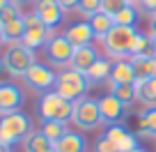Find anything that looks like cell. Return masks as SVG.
I'll use <instances>...</instances> for the list:
<instances>
[{
    "mask_svg": "<svg viewBox=\"0 0 156 152\" xmlns=\"http://www.w3.org/2000/svg\"><path fill=\"white\" fill-rule=\"evenodd\" d=\"M73 104L76 102H69L62 95H58L55 90H51V92L41 95V99L37 104V113H39V118H41V122H46V120L69 122L73 118Z\"/></svg>",
    "mask_w": 156,
    "mask_h": 152,
    "instance_id": "6da1fadb",
    "label": "cell"
},
{
    "mask_svg": "<svg viewBox=\"0 0 156 152\" xmlns=\"http://www.w3.org/2000/svg\"><path fill=\"white\" fill-rule=\"evenodd\" d=\"M32 132V120L30 115L16 111V113H7L0 115V143L5 145H16L19 141H25V136Z\"/></svg>",
    "mask_w": 156,
    "mask_h": 152,
    "instance_id": "7a4b0ae2",
    "label": "cell"
},
{
    "mask_svg": "<svg viewBox=\"0 0 156 152\" xmlns=\"http://www.w3.org/2000/svg\"><path fill=\"white\" fill-rule=\"evenodd\" d=\"M90 81L83 72H76L73 67H67L58 74V81H55V92L62 95L64 99L69 102H78V99H83L90 90Z\"/></svg>",
    "mask_w": 156,
    "mask_h": 152,
    "instance_id": "3957f363",
    "label": "cell"
},
{
    "mask_svg": "<svg viewBox=\"0 0 156 152\" xmlns=\"http://www.w3.org/2000/svg\"><path fill=\"white\" fill-rule=\"evenodd\" d=\"M136 37H138L136 28H131V25H115V28L103 37V46H106L108 55L124 60L126 55L131 58V49H133V44H136Z\"/></svg>",
    "mask_w": 156,
    "mask_h": 152,
    "instance_id": "277c9868",
    "label": "cell"
},
{
    "mask_svg": "<svg viewBox=\"0 0 156 152\" xmlns=\"http://www.w3.org/2000/svg\"><path fill=\"white\" fill-rule=\"evenodd\" d=\"M71 122L76 124L80 132H92L99 124H103L101 118V108H99V99H90L83 97L73 104V118Z\"/></svg>",
    "mask_w": 156,
    "mask_h": 152,
    "instance_id": "5b68a950",
    "label": "cell"
},
{
    "mask_svg": "<svg viewBox=\"0 0 156 152\" xmlns=\"http://www.w3.org/2000/svg\"><path fill=\"white\" fill-rule=\"evenodd\" d=\"M2 60H5L7 74H12V76H25V72L37 62L34 60V51H30L23 44H9Z\"/></svg>",
    "mask_w": 156,
    "mask_h": 152,
    "instance_id": "8992f818",
    "label": "cell"
},
{
    "mask_svg": "<svg viewBox=\"0 0 156 152\" xmlns=\"http://www.w3.org/2000/svg\"><path fill=\"white\" fill-rule=\"evenodd\" d=\"M23 21H25V35H23V39H21V44L28 46L30 51L39 49V46H46V42L51 39V32H53V30L46 28L44 21L39 19L34 12L23 14Z\"/></svg>",
    "mask_w": 156,
    "mask_h": 152,
    "instance_id": "52a82bcc",
    "label": "cell"
},
{
    "mask_svg": "<svg viewBox=\"0 0 156 152\" xmlns=\"http://www.w3.org/2000/svg\"><path fill=\"white\" fill-rule=\"evenodd\" d=\"M25 83L30 85L32 90H41V92H51V88L55 90V81H58V74L53 72L51 67L41 62H34L32 67L25 72Z\"/></svg>",
    "mask_w": 156,
    "mask_h": 152,
    "instance_id": "ba28073f",
    "label": "cell"
},
{
    "mask_svg": "<svg viewBox=\"0 0 156 152\" xmlns=\"http://www.w3.org/2000/svg\"><path fill=\"white\" fill-rule=\"evenodd\" d=\"M73 46L71 42L64 37V35H53L48 42H46V58L48 62L53 65H71V58H73Z\"/></svg>",
    "mask_w": 156,
    "mask_h": 152,
    "instance_id": "9c48e42d",
    "label": "cell"
},
{
    "mask_svg": "<svg viewBox=\"0 0 156 152\" xmlns=\"http://www.w3.org/2000/svg\"><path fill=\"white\" fill-rule=\"evenodd\" d=\"M34 14L44 21L48 30H55L64 19V9L58 0H37L34 2Z\"/></svg>",
    "mask_w": 156,
    "mask_h": 152,
    "instance_id": "30bf717a",
    "label": "cell"
},
{
    "mask_svg": "<svg viewBox=\"0 0 156 152\" xmlns=\"http://www.w3.org/2000/svg\"><path fill=\"white\" fill-rule=\"evenodd\" d=\"M99 108H101V118H103V122H106L108 127H110V124H119V120H122L124 113H126V106L112 92H108L106 97L99 99Z\"/></svg>",
    "mask_w": 156,
    "mask_h": 152,
    "instance_id": "8fae6325",
    "label": "cell"
},
{
    "mask_svg": "<svg viewBox=\"0 0 156 152\" xmlns=\"http://www.w3.org/2000/svg\"><path fill=\"white\" fill-rule=\"evenodd\" d=\"M23 104V92L14 83H0V115L16 113Z\"/></svg>",
    "mask_w": 156,
    "mask_h": 152,
    "instance_id": "7c38bea8",
    "label": "cell"
},
{
    "mask_svg": "<svg viewBox=\"0 0 156 152\" xmlns=\"http://www.w3.org/2000/svg\"><path fill=\"white\" fill-rule=\"evenodd\" d=\"M106 136L119 147V152H133L136 147H140L138 145V136L131 134L126 127H122V124H110L108 132H106Z\"/></svg>",
    "mask_w": 156,
    "mask_h": 152,
    "instance_id": "4fadbf2b",
    "label": "cell"
},
{
    "mask_svg": "<svg viewBox=\"0 0 156 152\" xmlns=\"http://www.w3.org/2000/svg\"><path fill=\"white\" fill-rule=\"evenodd\" d=\"M136 69V83H145V81L156 79V55L154 53H145V55H136L129 58Z\"/></svg>",
    "mask_w": 156,
    "mask_h": 152,
    "instance_id": "5bb4252c",
    "label": "cell"
},
{
    "mask_svg": "<svg viewBox=\"0 0 156 152\" xmlns=\"http://www.w3.org/2000/svg\"><path fill=\"white\" fill-rule=\"evenodd\" d=\"M64 37L71 42L73 49H80V46H90V42L94 39V30L90 28L87 21H78V23H73V25L67 28Z\"/></svg>",
    "mask_w": 156,
    "mask_h": 152,
    "instance_id": "9a60e30c",
    "label": "cell"
},
{
    "mask_svg": "<svg viewBox=\"0 0 156 152\" xmlns=\"http://www.w3.org/2000/svg\"><path fill=\"white\" fill-rule=\"evenodd\" d=\"M55 152H87V141L83 134L78 132H67L60 141L53 143Z\"/></svg>",
    "mask_w": 156,
    "mask_h": 152,
    "instance_id": "2e32d148",
    "label": "cell"
},
{
    "mask_svg": "<svg viewBox=\"0 0 156 152\" xmlns=\"http://www.w3.org/2000/svg\"><path fill=\"white\" fill-rule=\"evenodd\" d=\"M97 60H99V53H97V49H94V46H80V49L73 51L71 67L76 69V72L87 74V72H90V67H92Z\"/></svg>",
    "mask_w": 156,
    "mask_h": 152,
    "instance_id": "e0dca14e",
    "label": "cell"
},
{
    "mask_svg": "<svg viewBox=\"0 0 156 152\" xmlns=\"http://www.w3.org/2000/svg\"><path fill=\"white\" fill-rule=\"evenodd\" d=\"M119 83H136V69H133L131 60H117V62H112L110 85H119Z\"/></svg>",
    "mask_w": 156,
    "mask_h": 152,
    "instance_id": "ac0fdd59",
    "label": "cell"
},
{
    "mask_svg": "<svg viewBox=\"0 0 156 152\" xmlns=\"http://www.w3.org/2000/svg\"><path fill=\"white\" fill-rule=\"evenodd\" d=\"M23 150L25 152H48V150H53V141L46 138L41 129H39V132L32 129L23 141Z\"/></svg>",
    "mask_w": 156,
    "mask_h": 152,
    "instance_id": "d6986e66",
    "label": "cell"
},
{
    "mask_svg": "<svg viewBox=\"0 0 156 152\" xmlns=\"http://www.w3.org/2000/svg\"><path fill=\"white\" fill-rule=\"evenodd\" d=\"M0 32H2V42H7V44H21V39H23V35H25L23 16L9 21V23H2L0 25Z\"/></svg>",
    "mask_w": 156,
    "mask_h": 152,
    "instance_id": "ffe728a7",
    "label": "cell"
},
{
    "mask_svg": "<svg viewBox=\"0 0 156 152\" xmlns=\"http://www.w3.org/2000/svg\"><path fill=\"white\" fill-rule=\"evenodd\" d=\"M136 134L138 136H147V138H156V106H149L140 113Z\"/></svg>",
    "mask_w": 156,
    "mask_h": 152,
    "instance_id": "44dd1931",
    "label": "cell"
},
{
    "mask_svg": "<svg viewBox=\"0 0 156 152\" xmlns=\"http://www.w3.org/2000/svg\"><path fill=\"white\" fill-rule=\"evenodd\" d=\"M87 23H90V28L94 30V37H101V39L115 28V19H112L110 14H106V12H97L94 16L87 19Z\"/></svg>",
    "mask_w": 156,
    "mask_h": 152,
    "instance_id": "7402d4cb",
    "label": "cell"
},
{
    "mask_svg": "<svg viewBox=\"0 0 156 152\" xmlns=\"http://www.w3.org/2000/svg\"><path fill=\"white\" fill-rule=\"evenodd\" d=\"M110 69H112V62H108V60L99 58L97 62L90 67V72L85 74V76H87V81H90L92 85H97V83H103V81L110 79Z\"/></svg>",
    "mask_w": 156,
    "mask_h": 152,
    "instance_id": "603a6c76",
    "label": "cell"
},
{
    "mask_svg": "<svg viewBox=\"0 0 156 152\" xmlns=\"http://www.w3.org/2000/svg\"><path fill=\"white\" fill-rule=\"evenodd\" d=\"M136 99L142 102L147 108L156 106V79L145 81V83H136Z\"/></svg>",
    "mask_w": 156,
    "mask_h": 152,
    "instance_id": "cb8c5ba5",
    "label": "cell"
},
{
    "mask_svg": "<svg viewBox=\"0 0 156 152\" xmlns=\"http://www.w3.org/2000/svg\"><path fill=\"white\" fill-rule=\"evenodd\" d=\"M110 88H112V95L126 108L136 102V83H119V85H110Z\"/></svg>",
    "mask_w": 156,
    "mask_h": 152,
    "instance_id": "d4e9b609",
    "label": "cell"
},
{
    "mask_svg": "<svg viewBox=\"0 0 156 152\" xmlns=\"http://www.w3.org/2000/svg\"><path fill=\"white\" fill-rule=\"evenodd\" d=\"M41 132H44L46 138H51V141H60V138L64 136V134L69 132L67 129V122H58V120H46V122H41Z\"/></svg>",
    "mask_w": 156,
    "mask_h": 152,
    "instance_id": "484cf974",
    "label": "cell"
},
{
    "mask_svg": "<svg viewBox=\"0 0 156 152\" xmlns=\"http://www.w3.org/2000/svg\"><path fill=\"white\" fill-rule=\"evenodd\" d=\"M115 19V25H131V28H136L138 23V9L133 5H129L126 9H122L117 16H112Z\"/></svg>",
    "mask_w": 156,
    "mask_h": 152,
    "instance_id": "4316f807",
    "label": "cell"
},
{
    "mask_svg": "<svg viewBox=\"0 0 156 152\" xmlns=\"http://www.w3.org/2000/svg\"><path fill=\"white\" fill-rule=\"evenodd\" d=\"M129 5H131L129 0H101V12H106L110 16H117L122 9H126Z\"/></svg>",
    "mask_w": 156,
    "mask_h": 152,
    "instance_id": "83f0119b",
    "label": "cell"
},
{
    "mask_svg": "<svg viewBox=\"0 0 156 152\" xmlns=\"http://www.w3.org/2000/svg\"><path fill=\"white\" fill-rule=\"evenodd\" d=\"M21 7L16 5V2H9V5L5 7V9H0V25L2 23H9V21H14V19H21Z\"/></svg>",
    "mask_w": 156,
    "mask_h": 152,
    "instance_id": "f1b7e54d",
    "label": "cell"
},
{
    "mask_svg": "<svg viewBox=\"0 0 156 152\" xmlns=\"http://www.w3.org/2000/svg\"><path fill=\"white\" fill-rule=\"evenodd\" d=\"M78 12H80L85 19H90V16H94L97 12H101V0H80Z\"/></svg>",
    "mask_w": 156,
    "mask_h": 152,
    "instance_id": "f546056e",
    "label": "cell"
},
{
    "mask_svg": "<svg viewBox=\"0 0 156 152\" xmlns=\"http://www.w3.org/2000/svg\"><path fill=\"white\" fill-rule=\"evenodd\" d=\"M147 49H151V37H145V35L138 32L136 44H133V49H131V58H136V55H145Z\"/></svg>",
    "mask_w": 156,
    "mask_h": 152,
    "instance_id": "4dcf8cb0",
    "label": "cell"
},
{
    "mask_svg": "<svg viewBox=\"0 0 156 152\" xmlns=\"http://www.w3.org/2000/svg\"><path fill=\"white\" fill-rule=\"evenodd\" d=\"M94 152H119V147L103 134V136H99L97 143H94Z\"/></svg>",
    "mask_w": 156,
    "mask_h": 152,
    "instance_id": "1f68e13d",
    "label": "cell"
},
{
    "mask_svg": "<svg viewBox=\"0 0 156 152\" xmlns=\"http://www.w3.org/2000/svg\"><path fill=\"white\" fill-rule=\"evenodd\" d=\"M138 5L149 14H156V0H138Z\"/></svg>",
    "mask_w": 156,
    "mask_h": 152,
    "instance_id": "d6a6232c",
    "label": "cell"
},
{
    "mask_svg": "<svg viewBox=\"0 0 156 152\" xmlns=\"http://www.w3.org/2000/svg\"><path fill=\"white\" fill-rule=\"evenodd\" d=\"M60 5H62V9L64 12H69V9H78V5H80V0H58Z\"/></svg>",
    "mask_w": 156,
    "mask_h": 152,
    "instance_id": "836d02e7",
    "label": "cell"
},
{
    "mask_svg": "<svg viewBox=\"0 0 156 152\" xmlns=\"http://www.w3.org/2000/svg\"><path fill=\"white\" fill-rule=\"evenodd\" d=\"M149 28H151V39H156V14H151V21H149Z\"/></svg>",
    "mask_w": 156,
    "mask_h": 152,
    "instance_id": "e575fe53",
    "label": "cell"
},
{
    "mask_svg": "<svg viewBox=\"0 0 156 152\" xmlns=\"http://www.w3.org/2000/svg\"><path fill=\"white\" fill-rule=\"evenodd\" d=\"M5 74H7V67H5V60L0 58V83H2V79H5Z\"/></svg>",
    "mask_w": 156,
    "mask_h": 152,
    "instance_id": "d590c367",
    "label": "cell"
},
{
    "mask_svg": "<svg viewBox=\"0 0 156 152\" xmlns=\"http://www.w3.org/2000/svg\"><path fill=\"white\" fill-rule=\"evenodd\" d=\"M0 152H12V147L5 145V143H0Z\"/></svg>",
    "mask_w": 156,
    "mask_h": 152,
    "instance_id": "8d00e7d4",
    "label": "cell"
},
{
    "mask_svg": "<svg viewBox=\"0 0 156 152\" xmlns=\"http://www.w3.org/2000/svg\"><path fill=\"white\" fill-rule=\"evenodd\" d=\"M9 2H12V0H0V9H5V7L9 5Z\"/></svg>",
    "mask_w": 156,
    "mask_h": 152,
    "instance_id": "74e56055",
    "label": "cell"
},
{
    "mask_svg": "<svg viewBox=\"0 0 156 152\" xmlns=\"http://www.w3.org/2000/svg\"><path fill=\"white\" fill-rule=\"evenodd\" d=\"M151 53L156 55V39H151Z\"/></svg>",
    "mask_w": 156,
    "mask_h": 152,
    "instance_id": "f35d334b",
    "label": "cell"
},
{
    "mask_svg": "<svg viewBox=\"0 0 156 152\" xmlns=\"http://www.w3.org/2000/svg\"><path fill=\"white\" fill-rule=\"evenodd\" d=\"M12 2H16V5H25V2H30V0H12Z\"/></svg>",
    "mask_w": 156,
    "mask_h": 152,
    "instance_id": "ab89813d",
    "label": "cell"
},
{
    "mask_svg": "<svg viewBox=\"0 0 156 152\" xmlns=\"http://www.w3.org/2000/svg\"><path fill=\"white\" fill-rule=\"evenodd\" d=\"M133 152H147V150H145V147H136Z\"/></svg>",
    "mask_w": 156,
    "mask_h": 152,
    "instance_id": "60d3db41",
    "label": "cell"
},
{
    "mask_svg": "<svg viewBox=\"0 0 156 152\" xmlns=\"http://www.w3.org/2000/svg\"><path fill=\"white\" fill-rule=\"evenodd\" d=\"M0 44H5V42H2V32H0Z\"/></svg>",
    "mask_w": 156,
    "mask_h": 152,
    "instance_id": "b9f144b4",
    "label": "cell"
},
{
    "mask_svg": "<svg viewBox=\"0 0 156 152\" xmlns=\"http://www.w3.org/2000/svg\"><path fill=\"white\" fill-rule=\"evenodd\" d=\"M129 2H131V5H133V2H136V0H129Z\"/></svg>",
    "mask_w": 156,
    "mask_h": 152,
    "instance_id": "7bdbcfd3",
    "label": "cell"
},
{
    "mask_svg": "<svg viewBox=\"0 0 156 152\" xmlns=\"http://www.w3.org/2000/svg\"><path fill=\"white\" fill-rule=\"evenodd\" d=\"M48 152H55V150H48Z\"/></svg>",
    "mask_w": 156,
    "mask_h": 152,
    "instance_id": "ee69618b",
    "label": "cell"
}]
</instances>
